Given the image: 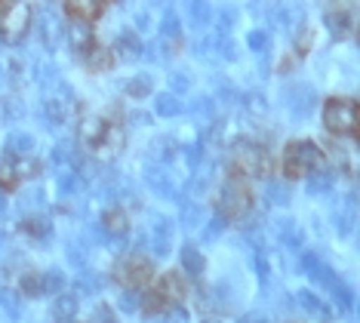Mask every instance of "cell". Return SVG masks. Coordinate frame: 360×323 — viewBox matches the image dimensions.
I'll list each match as a JSON object with an SVG mask.
<instances>
[{
	"label": "cell",
	"mask_w": 360,
	"mask_h": 323,
	"mask_svg": "<svg viewBox=\"0 0 360 323\" xmlns=\"http://www.w3.org/2000/svg\"><path fill=\"white\" fill-rule=\"evenodd\" d=\"M31 31V6L25 0H0V40L22 44Z\"/></svg>",
	"instance_id": "7"
},
{
	"label": "cell",
	"mask_w": 360,
	"mask_h": 323,
	"mask_svg": "<svg viewBox=\"0 0 360 323\" xmlns=\"http://www.w3.org/2000/svg\"><path fill=\"white\" fill-rule=\"evenodd\" d=\"M40 160L37 157H4L0 160V191H15L22 182L40 176Z\"/></svg>",
	"instance_id": "9"
},
{
	"label": "cell",
	"mask_w": 360,
	"mask_h": 323,
	"mask_svg": "<svg viewBox=\"0 0 360 323\" xmlns=\"http://www.w3.org/2000/svg\"><path fill=\"white\" fill-rule=\"evenodd\" d=\"M56 311H59V317H68V314H75V299H59V305H56Z\"/></svg>",
	"instance_id": "13"
},
{
	"label": "cell",
	"mask_w": 360,
	"mask_h": 323,
	"mask_svg": "<svg viewBox=\"0 0 360 323\" xmlns=\"http://www.w3.org/2000/svg\"><path fill=\"white\" fill-rule=\"evenodd\" d=\"M84 56H86L89 71H108V68H111V62H114L111 49H105L99 40H89V44L84 46Z\"/></svg>",
	"instance_id": "11"
},
{
	"label": "cell",
	"mask_w": 360,
	"mask_h": 323,
	"mask_svg": "<svg viewBox=\"0 0 360 323\" xmlns=\"http://www.w3.org/2000/svg\"><path fill=\"white\" fill-rule=\"evenodd\" d=\"M65 323H75V320H65Z\"/></svg>",
	"instance_id": "15"
},
{
	"label": "cell",
	"mask_w": 360,
	"mask_h": 323,
	"mask_svg": "<svg viewBox=\"0 0 360 323\" xmlns=\"http://www.w3.org/2000/svg\"><path fill=\"white\" fill-rule=\"evenodd\" d=\"M114 277H117V284L120 286H127V289H145V286H151V277H154V265L148 255H124V259L117 262V268H114Z\"/></svg>",
	"instance_id": "8"
},
{
	"label": "cell",
	"mask_w": 360,
	"mask_h": 323,
	"mask_svg": "<svg viewBox=\"0 0 360 323\" xmlns=\"http://www.w3.org/2000/svg\"><path fill=\"white\" fill-rule=\"evenodd\" d=\"M80 142L99 157H114L124 148V127L117 120L96 114V118H86L80 127Z\"/></svg>",
	"instance_id": "3"
},
{
	"label": "cell",
	"mask_w": 360,
	"mask_h": 323,
	"mask_svg": "<svg viewBox=\"0 0 360 323\" xmlns=\"http://www.w3.org/2000/svg\"><path fill=\"white\" fill-rule=\"evenodd\" d=\"M185 296H188V286H185L182 274L169 271V274H160L154 280V286L148 289V296H145L142 308H145V314H169V311H179Z\"/></svg>",
	"instance_id": "5"
},
{
	"label": "cell",
	"mask_w": 360,
	"mask_h": 323,
	"mask_svg": "<svg viewBox=\"0 0 360 323\" xmlns=\"http://www.w3.org/2000/svg\"><path fill=\"white\" fill-rule=\"evenodd\" d=\"M111 6H114V0H62L65 15H68L71 22L84 25V28H93Z\"/></svg>",
	"instance_id": "10"
},
{
	"label": "cell",
	"mask_w": 360,
	"mask_h": 323,
	"mask_svg": "<svg viewBox=\"0 0 360 323\" xmlns=\"http://www.w3.org/2000/svg\"><path fill=\"white\" fill-rule=\"evenodd\" d=\"M216 206H219V213H222L228 222H243V219H250L252 206H256V194H252V188H250V179L228 172L225 185L219 188Z\"/></svg>",
	"instance_id": "4"
},
{
	"label": "cell",
	"mask_w": 360,
	"mask_h": 323,
	"mask_svg": "<svg viewBox=\"0 0 360 323\" xmlns=\"http://www.w3.org/2000/svg\"><path fill=\"white\" fill-rule=\"evenodd\" d=\"M93 323H114L111 311H108V308H99V311H96V320H93Z\"/></svg>",
	"instance_id": "14"
},
{
	"label": "cell",
	"mask_w": 360,
	"mask_h": 323,
	"mask_svg": "<svg viewBox=\"0 0 360 323\" xmlns=\"http://www.w3.org/2000/svg\"><path fill=\"white\" fill-rule=\"evenodd\" d=\"M105 228H108L114 237L127 234V231H129V219H127V213H124V210H108V213H105Z\"/></svg>",
	"instance_id": "12"
},
{
	"label": "cell",
	"mask_w": 360,
	"mask_h": 323,
	"mask_svg": "<svg viewBox=\"0 0 360 323\" xmlns=\"http://www.w3.org/2000/svg\"><path fill=\"white\" fill-rule=\"evenodd\" d=\"M228 170L234 176H243V179H262L271 172V154L265 151L262 145L256 142H240L231 151V160H228Z\"/></svg>",
	"instance_id": "6"
},
{
	"label": "cell",
	"mask_w": 360,
	"mask_h": 323,
	"mask_svg": "<svg viewBox=\"0 0 360 323\" xmlns=\"http://www.w3.org/2000/svg\"><path fill=\"white\" fill-rule=\"evenodd\" d=\"M321 120H323V129L335 139H351V142L360 139V105H357V99H348V96L326 99Z\"/></svg>",
	"instance_id": "2"
},
{
	"label": "cell",
	"mask_w": 360,
	"mask_h": 323,
	"mask_svg": "<svg viewBox=\"0 0 360 323\" xmlns=\"http://www.w3.org/2000/svg\"><path fill=\"white\" fill-rule=\"evenodd\" d=\"M326 167V151L311 139H292L281 154V172L292 182L311 179Z\"/></svg>",
	"instance_id": "1"
}]
</instances>
